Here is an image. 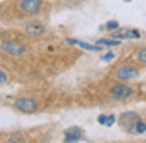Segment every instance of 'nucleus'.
Masks as SVG:
<instances>
[{
    "instance_id": "nucleus-1",
    "label": "nucleus",
    "mask_w": 146,
    "mask_h": 143,
    "mask_svg": "<svg viewBox=\"0 0 146 143\" xmlns=\"http://www.w3.org/2000/svg\"><path fill=\"white\" fill-rule=\"evenodd\" d=\"M140 120H141L140 115L137 113V112H132V110L123 112V113L118 116V123H119L121 129L126 130L127 134H133V132H135V126H137V123H138Z\"/></svg>"
},
{
    "instance_id": "nucleus-2",
    "label": "nucleus",
    "mask_w": 146,
    "mask_h": 143,
    "mask_svg": "<svg viewBox=\"0 0 146 143\" xmlns=\"http://www.w3.org/2000/svg\"><path fill=\"white\" fill-rule=\"evenodd\" d=\"M2 51L8 55H13V57H21L27 52V46L21 41H14V39H3Z\"/></svg>"
},
{
    "instance_id": "nucleus-3",
    "label": "nucleus",
    "mask_w": 146,
    "mask_h": 143,
    "mask_svg": "<svg viewBox=\"0 0 146 143\" xmlns=\"http://www.w3.org/2000/svg\"><path fill=\"white\" fill-rule=\"evenodd\" d=\"M108 93H110V96L113 99H116V101H124V99L130 98V96L133 94V90L130 88L129 85H126V83H115Z\"/></svg>"
},
{
    "instance_id": "nucleus-4",
    "label": "nucleus",
    "mask_w": 146,
    "mask_h": 143,
    "mask_svg": "<svg viewBox=\"0 0 146 143\" xmlns=\"http://www.w3.org/2000/svg\"><path fill=\"white\" fill-rule=\"evenodd\" d=\"M138 69H137L135 66H130V65H124V66H119L116 69V72H115V76H116L118 80H121V82H127V80H133L138 77Z\"/></svg>"
},
{
    "instance_id": "nucleus-5",
    "label": "nucleus",
    "mask_w": 146,
    "mask_h": 143,
    "mask_svg": "<svg viewBox=\"0 0 146 143\" xmlns=\"http://www.w3.org/2000/svg\"><path fill=\"white\" fill-rule=\"evenodd\" d=\"M24 32H25L27 36L38 38V36H42V35L46 33V25H44L42 22H39V21H32V22H29V24L25 25Z\"/></svg>"
},
{
    "instance_id": "nucleus-6",
    "label": "nucleus",
    "mask_w": 146,
    "mask_h": 143,
    "mask_svg": "<svg viewBox=\"0 0 146 143\" xmlns=\"http://www.w3.org/2000/svg\"><path fill=\"white\" fill-rule=\"evenodd\" d=\"M21 11H24L25 14H36L41 11L42 2L41 0H22L19 3Z\"/></svg>"
},
{
    "instance_id": "nucleus-7",
    "label": "nucleus",
    "mask_w": 146,
    "mask_h": 143,
    "mask_svg": "<svg viewBox=\"0 0 146 143\" xmlns=\"http://www.w3.org/2000/svg\"><path fill=\"white\" fill-rule=\"evenodd\" d=\"M36 105H38L36 101H33L30 98H21L14 102V107L19 112H22V113H33L36 110Z\"/></svg>"
},
{
    "instance_id": "nucleus-8",
    "label": "nucleus",
    "mask_w": 146,
    "mask_h": 143,
    "mask_svg": "<svg viewBox=\"0 0 146 143\" xmlns=\"http://www.w3.org/2000/svg\"><path fill=\"white\" fill-rule=\"evenodd\" d=\"M83 138V129L79 126H72V127H68L64 130V143H76L80 142Z\"/></svg>"
},
{
    "instance_id": "nucleus-9",
    "label": "nucleus",
    "mask_w": 146,
    "mask_h": 143,
    "mask_svg": "<svg viewBox=\"0 0 146 143\" xmlns=\"http://www.w3.org/2000/svg\"><path fill=\"white\" fill-rule=\"evenodd\" d=\"M113 36L115 39H137L140 38V32L138 30H132V29H118L113 32Z\"/></svg>"
},
{
    "instance_id": "nucleus-10",
    "label": "nucleus",
    "mask_w": 146,
    "mask_h": 143,
    "mask_svg": "<svg viewBox=\"0 0 146 143\" xmlns=\"http://www.w3.org/2000/svg\"><path fill=\"white\" fill-rule=\"evenodd\" d=\"M66 43H68V44H76V46H79V47L86 49V51H91V52H99V51H101V46H99V44H88V43L79 41V39H71V38H68Z\"/></svg>"
},
{
    "instance_id": "nucleus-11",
    "label": "nucleus",
    "mask_w": 146,
    "mask_h": 143,
    "mask_svg": "<svg viewBox=\"0 0 146 143\" xmlns=\"http://www.w3.org/2000/svg\"><path fill=\"white\" fill-rule=\"evenodd\" d=\"M96 44H99V46H107V47H111V46H118V44H121V39H108V38H101V39H98V43Z\"/></svg>"
},
{
    "instance_id": "nucleus-12",
    "label": "nucleus",
    "mask_w": 146,
    "mask_h": 143,
    "mask_svg": "<svg viewBox=\"0 0 146 143\" xmlns=\"http://www.w3.org/2000/svg\"><path fill=\"white\" fill-rule=\"evenodd\" d=\"M7 143H25V140L21 134H11L7 138Z\"/></svg>"
},
{
    "instance_id": "nucleus-13",
    "label": "nucleus",
    "mask_w": 146,
    "mask_h": 143,
    "mask_svg": "<svg viewBox=\"0 0 146 143\" xmlns=\"http://www.w3.org/2000/svg\"><path fill=\"white\" fill-rule=\"evenodd\" d=\"M135 57H137V60H138L140 63H145L146 65V47L138 49V51L135 52Z\"/></svg>"
},
{
    "instance_id": "nucleus-14",
    "label": "nucleus",
    "mask_w": 146,
    "mask_h": 143,
    "mask_svg": "<svg viewBox=\"0 0 146 143\" xmlns=\"http://www.w3.org/2000/svg\"><path fill=\"white\" fill-rule=\"evenodd\" d=\"M146 132V123L143 120H140L135 126V134H145Z\"/></svg>"
},
{
    "instance_id": "nucleus-15",
    "label": "nucleus",
    "mask_w": 146,
    "mask_h": 143,
    "mask_svg": "<svg viewBox=\"0 0 146 143\" xmlns=\"http://www.w3.org/2000/svg\"><path fill=\"white\" fill-rule=\"evenodd\" d=\"M105 29H107V30H110V32H115V30H118V29H119V24H118L116 21H110V22H107V24H105Z\"/></svg>"
},
{
    "instance_id": "nucleus-16",
    "label": "nucleus",
    "mask_w": 146,
    "mask_h": 143,
    "mask_svg": "<svg viewBox=\"0 0 146 143\" xmlns=\"http://www.w3.org/2000/svg\"><path fill=\"white\" fill-rule=\"evenodd\" d=\"M115 58V54L113 52H108V54H105L104 57H102V61H110V60H113Z\"/></svg>"
},
{
    "instance_id": "nucleus-17",
    "label": "nucleus",
    "mask_w": 146,
    "mask_h": 143,
    "mask_svg": "<svg viewBox=\"0 0 146 143\" xmlns=\"http://www.w3.org/2000/svg\"><path fill=\"white\" fill-rule=\"evenodd\" d=\"M107 118H108L107 115H99V116H98V123L105 126V124H107Z\"/></svg>"
},
{
    "instance_id": "nucleus-18",
    "label": "nucleus",
    "mask_w": 146,
    "mask_h": 143,
    "mask_svg": "<svg viewBox=\"0 0 146 143\" xmlns=\"http://www.w3.org/2000/svg\"><path fill=\"white\" fill-rule=\"evenodd\" d=\"M115 120H116V116H115V115H108V118H107V124H105V126H113V123H115Z\"/></svg>"
},
{
    "instance_id": "nucleus-19",
    "label": "nucleus",
    "mask_w": 146,
    "mask_h": 143,
    "mask_svg": "<svg viewBox=\"0 0 146 143\" xmlns=\"http://www.w3.org/2000/svg\"><path fill=\"white\" fill-rule=\"evenodd\" d=\"M0 80H2V83H7V72L3 69H2V74H0Z\"/></svg>"
},
{
    "instance_id": "nucleus-20",
    "label": "nucleus",
    "mask_w": 146,
    "mask_h": 143,
    "mask_svg": "<svg viewBox=\"0 0 146 143\" xmlns=\"http://www.w3.org/2000/svg\"><path fill=\"white\" fill-rule=\"evenodd\" d=\"M66 2H71V3H74V2H77V0H66Z\"/></svg>"
},
{
    "instance_id": "nucleus-21",
    "label": "nucleus",
    "mask_w": 146,
    "mask_h": 143,
    "mask_svg": "<svg viewBox=\"0 0 146 143\" xmlns=\"http://www.w3.org/2000/svg\"><path fill=\"white\" fill-rule=\"evenodd\" d=\"M124 2H132V0H124Z\"/></svg>"
}]
</instances>
